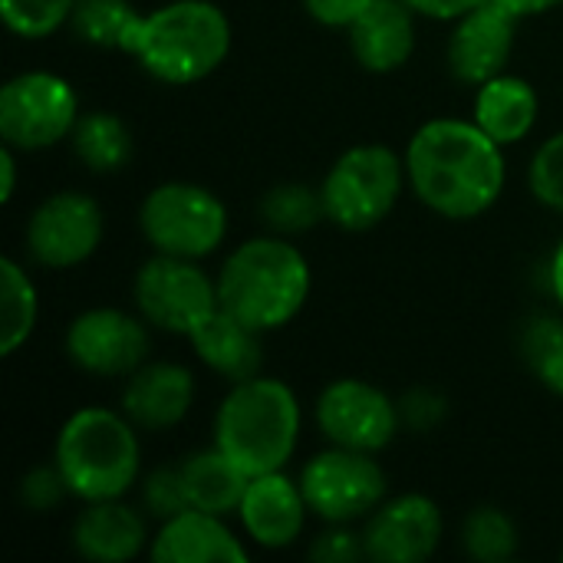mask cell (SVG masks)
I'll use <instances>...</instances> for the list:
<instances>
[{
    "label": "cell",
    "mask_w": 563,
    "mask_h": 563,
    "mask_svg": "<svg viewBox=\"0 0 563 563\" xmlns=\"http://www.w3.org/2000/svg\"><path fill=\"white\" fill-rule=\"evenodd\" d=\"M406 172L422 205L452 221L485 214L505 188L501 145L472 119H432L409 148Z\"/></svg>",
    "instance_id": "6da1fadb"
},
{
    "label": "cell",
    "mask_w": 563,
    "mask_h": 563,
    "mask_svg": "<svg viewBox=\"0 0 563 563\" xmlns=\"http://www.w3.org/2000/svg\"><path fill=\"white\" fill-rule=\"evenodd\" d=\"M310 294V267L297 247L277 238L241 244L218 274V307L257 333L290 323Z\"/></svg>",
    "instance_id": "7a4b0ae2"
},
{
    "label": "cell",
    "mask_w": 563,
    "mask_h": 563,
    "mask_svg": "<svg viewBox=\"0 0 563 563\" xmlns=\"http://www.w3.org/2000/svg\"><path fill=\"white\" fill-rule=\"evenodd\" d=\"M231 49V23L208 0H175L139 16L125 53L162 82H198L211 76Z\"/></svg>",
    "instance_id": "3957f363"
},
{
    "label": "cell",
    "mask_w": 563,
    "mask_h": 563,
    "mask_svg": "<svg viewBox=\"0 0 563 563\" xmlns=\"http://www.w3.org/2000/svg\"><path fill=\"white\" fill-rule=\"evenodd\" d=\"M300 435V406L280 379L234 383L214 419V445L251 478L280 472Z\"/></svg>",
    "instance_id": "277c9868"
},
{
    "label": "cell",
    "mask_w": 563,
    "mask_h": 563,
    "mask_svg": "<svg viewBox=\"0 0 563 563\" xmlns=\"http://www.w3.org/2000/svg\"><path fill=\"white\" fill-rule=\"evenodd\" d=\"M129 416L109 409H79L56 439V459L69 495L82 501L122 498L139 475V439Z\"/></svg>",
    "instance_id": "5b68a950"
},
{
    "label": "cell",
    "mask_w": 563,
    "mask_h": 563,
    "mask_svg": "<svg viewBox=\"0 0 563 563\" xmlns=\"http://www.w3.org/2000/svg\"><path fill=\"white\" fill-rule=\"evenodd\" d=\"M406 165L386 145H356L327 172L320 195L327 218L343 231H369L396 208Z\"/></svg>",
    "instance_id": "8992f818"
},
{
    "label": "cell",
    "mask_w": 563,
    "mask_h": 563,
    "mask_svg": "<svg viewBox=\"0 0 563 563\" xmlns=\"http://www.w3.org/2000/svg\"><path fill=\"white\" fill-rule=\"evenodd\" d=\"M139 224L158 254L198 261L224 241L228 211L208 188L168 181L148 191L139 211Z\"/></svg>",
    "instance_id": "52a82bcc"
},
{
    "label": "cell",
    "mask_w": 563,
    "mask_h": 563,
    "mask_svg": "<svg viewBox=\"0 0 563 563\" xmlns=\"http://www.w3.org/2000/svg\"><path fill=\"white\" fill-rule=\"evenodd\" d=\"M79 122V99L73 86L53 73H23L0 89V135L10 148L40 152Z\"/></svg>",
    "instance_id": "ba28073f"
},
{
    "label": "cell",
    "mask_w": 563,
    "mask_h": 563,
    "mask_svg": "<svg viewBox=\"0 0 563 563\" xmlns=\"http://www.w3.org/2000/svg\"><path fill=\"white\" fill-rule=\"evenodd\" d=\"M135 307L152 327L188 336L211 310H218V284H211L188 257L155 254L135 274Z\"/></svg>",
    "instance_id": "9c48e42d"
},
{
    "label": "cell",
    "mask_w": 563,
    "mask_h": 563,
    "mask_svg": "<svg viewBox=\"0 0 563 563\" xmlns=\"http://www.w3.org/2000/svg\"><path fill=\"white\" fill-rule=\"evenodd\" d=\"M300 492L317 518L343 525L379 508L386 495V475L369 459V452L336 445L333 452H323L313 462H307L300 475Z\"/></svg>",
    "instance_id": "30bf717a"
},
{
    "label": "cell",
    "mask_w": 563,
    "mask_h": 563,
    "mask_svg": "<svg viewBox=\"0 0 563 563\" xmlns=\"http://www.w3.org/2000/svg\"><path fill=\"white\" fill-rule=\"evenodd\" d=\"M102 208L79 191L46 198L26 224V251L43 267H76L102 241Z\"/></svg>",
    "instance_id": "8fae6325"
},
{
    "label": "cell",
    "mask_w": 563,
    "mask_h": 563,
    "mask_svg": "<svg viewBox=\"0 0 563 563\" xmlns=\"http://www.w3.org/2000/svg\"><path fill=\"white\" fill-rule=\"evenodd\" d=\"M317 422L333 445L373 455L396 439L399 412L376 386L363 379H336L317 402Z\"/></svg>",
    "instance_id": "7c38bea8"
},
{
    "label": "cell",
    "mask_w": 563,
    "mask_h": 563,
    "mask_svg": "<svg viewBox=\"0 0 563 563\" xmlns=\"http://www.w3.org/2000/svg\"><path fill=\"white\" fill-rule=\"evenodd\" d=\"M69 360L96 376H132L148 356L145 327L122 310H86L66 330Z\"/></svg>",
    "instance_id": "4fadbf2b"
},
{
    "label": "cell",
    "mask_w": 563,
    "mask_h": 563,
    "mask_svg": "<svg viewBox=\"0 0 563 563\" xmlns=\"http://www.w3.org/2000/svg\"><path fill=\"white\" fill-rule=\"evenodd\" d=\"M442 541V511L426 495H402L383 505L366 528V554L379 563H419Z\"/></svg>",
    "instance_id": "5bb4252c"
},
{
    "label": "cell",
    "mask_w": 563,
    "mask_h": 563,
    "mask_svg": "<svg viewBox=\"0 0 563 563\" xmlns=\"http://www.w3.org/2000/svg\"><path fill=\"white\" fill-rule=\"evenodd\" d=\"M515 23L518 16L495 0L459 16V26L449 40V66L462 82L482 86L501 76L511 46H515Z\"/></svg>",
    "instance_id": "9a60e30c"
},
{
    "label": "cell",
    "mask_w": 563,
    "mask_h": 563,
    "mask_svg": "<svg viewBox=\"0 0 563 563\" xmlns=\"http://www.w3.org/2000/svg\"><path fill=\"white\" fill-rule=\"evenodd\" d=\"M307 511L310 508H307L300 485H294L284 472H267V475L251 478L244 501L238 508L244 531L261 548H274V551L300 538Z\"/></svg>",
    "instance_id": "2e32d148"
},
{
    "label": "cell",
    "mask_w": 563,
    "mask_h": 563,
    "mask_svg": "<svg viewBox=\"0 0 563 563\" xmlns=\"http://www.w3.org/2000/svg\"><path fill=\"white\" fill-rule=\"evenodd\" d=\"M195 399V379L178 363L139 366L122 393V412L132 426L142 429H172L178 426Z\"/></svg>",
    "instance_id": "e0dca14e"
},
{
    "label": "cell",
    "mask_w": 563,
    "mask_h": 563,
    "mask_svg": "<svg viewBox=\"0 0 563 563\" xmlns=\"http://www.w3.org/2000/svg\"><path fill=\"white\" fill-rule=\"evenodd\" d=\"M406 0H373L350 26V46L363 69L393 73L409 63L416 49V20Z\"/></svg>",
    "instance_id": "ac0fdd59"
},
{
    "label": "cell",
    "mask_w": 563,
    "mask_h": 563,
    "mask_svg": "<svg viewBox=\"0 0 563 563\" xmlns=\"http://www.w3.org/2000/svg\"><path fill=\"white\" fill-rule=\"evenodd\" d=\"M155 563H244L247 551L241 541L221 525L218 515L188 508L168 521L152 544Z\"/></svg>",
    "instance_id": "d6986e66"
},
{
    "label": "cell",
    "mask_w": 563,
    "mask_h": 563,
    "mask_svg": "<svg viewBox=\"0 0 563 563\" xmlns=\"http://www.w3.org/2000/svg\"><path fill=\"white\" fill-rule=\"evenodd\" d=\"M195 353L201 356L205 366L221 373L231 383H244L261 376L264 366V346L261 333L247 323H241L228 310H211L191 333H188Z\"/></svg>",
    "instance_id": "ffe728a7"
},
{
    "label": "cell",
    "mask_w": 563,
    "mask_h": 563,
    "mask_svg": "<svg viewBox=\"0 0 563 563\" xmlns=\"http://www.w3.org/2000/svg\"><path fill=\"white\" fill-rule=\"evenodd\" d=\"M145 544V525L142 518L112 501H89V508L76 518L73 525V548L86 561L122 563L135 558Z\"/></svg>",
    "instance_id": "44dd1931"
},
{
    "label": "cell",
    "mask_w": 563,
    "mask_h": 563,
    "mask_svg": "<svg viewBox=\"0 0 563 563\" xmlns=\"http://www.w3.org/2000/svg\"><path fill=\"white\" fill-rule=\"evenodd\" d=\"M538 119V96L534 86L518 76H495L478 86L475 96V122L498 142L515 145L521 142Z\"/></svg>",
    "instance_id": "7402d4cb"
},
{
    "label": "cell",
    "mask_w": 563,
    "mask_h": 563,
    "mask_svg": "<svg viewBox=\"0 0 563 563\" xmlns=\"http://www.w3.org/2000/svg\"><path fill=\"white\" fill-rule=\"evenodd\" d=\"M181 472H185V488H188L191 508L218 515V518L238 511L244 501V492L251 485V475L241 472L218 445L191 455L181 465Z\"/></svg>",
    "instance_id": "603a6c76"
},
{
    "label": "cell",
    "mask_w": 563,
    "mask_h": 563,
    "mask_svg": "<svg viewBox=\"0 0 563 563\" xmlns=\"http://www.w3.org/2000/svg\"><path fill=\"white\" fill-rule=\"evenodd\" d=\"M73 152L89 172H119L132 158V135L112 112H89L73 129Z\"/></svg>",
    "instance_id": "cb8c5ba5"
},
{
    "label": "cell",
    "mask_w": 563,
    "mask_h": 563,
    "mask_svg": "<svg viewBox=\"0 0 563 563\" xmlns=\"http://www.w3.org/2000/svg\"><path fill=\"white\" fill-rule=\"evenodd\" d=\"M36 327V290L16 261H0V353L10 356Z\"/></svg>",
    "instance_id": "d4e9b609"
},
{
    "label": "cell",
    "mask_w": 563,
    "mask_h": 563,
    "mask_svg": "<svg viewBox=\"0 0 563 563\" xmlns=\"http://www.w3.org/2000/svg\"><path fill=\"white\" fill-rule=\"evenodd\" d=\"M142 13L129 0H76L73 7V30L79 40L102 46V49H125L135 23Z\"/></svg>",
    "instance_id": "484cf974"
},
{
    "label": "cell",
    "mask_w": 563,
    "mask_h": 563,
    "mask_svg": "<svg viewBox=\"0 0 563 563\" xmlns=\"http://www.w3.org/2000/svg\"><path fill=\"white\" fill-rule=\"evenodd\" d=\"M264 221L280 234H300L310 231L320 218H327L323 195L307 185H277L261 201Z\"/></svg>",
    "instance_id": "4316f807"
},
{
    "label": "cell",
    "mask_w": 563,
    "mask_h": 563,
    "mask_svg": "<svg viewBox=\"0 0 563 563\" xmlns=\"http://www.w3.org/2000/svg\"><path fill=\"white\" fill-rule=\"evenodd\" d=\"M465 554L482 563L511 561L518 551V528L515 521L498 508H478L468 515L462 531Z\"/></svg>",
    "instance_id": "83f0119b"
},
{
    "label": "cell",
    "mask_w": 563,
    "mask_h": 563,
    "mask_svg": "<svg viewBox=\"0 0 563 563\" xmlns=\"http://www.w3.org/2000/svg\"><path fill=\"white\" fill-rule=\"evenodd\" d=\"M525 360L531 373L563 399V320L538 317L525 330Z\"/></svg>",
    "instance_id": "f1b7e54d"
},
{
    "label": "cell",
    "mask_w": 563,
    "mask_h": 563,
    "mask_svg": "<svg viewBox=\"0 0 563 563\" xmlns=\"http://www.w3.org/2000/svg\"><path fill=\"white\" fill-rule=\"evenodd\" d=\"M76 0H0L3 20L13 33L40 40L73 16Z\"/></svg>",
    "instance_id": "f546056e"
},
{
    "label": "cell",
    "mask_w": 563,
    "mask_h": 563,
    "mask_svg": "<svg viewBox=\"0 0 563 563\" xmlns=\"http://www.w3.org/2000/svg\"><path fill=\"white\" fill-rule=\"evenodd\" d=\"M531 191L541 205L563 211V132L538 148L531 162Z\"/></svg>",
    "instance_id": "4dcf8cb0"
},
{
    "label": "cell",
    "mask_w": 563,
    "mask_h": 563,
    "mask_svg": "<svg viewBox=\"0 0 563 563\" xmlns=\"http://www.w3.org/2000/svg\"><path fill=\"white\" fill-rule=\"evenodd\" d=\"M145 508L158 521H168V518H175V515L191 508L181 465L178 468L168 465V468H158V472L148 475V482H145Z\"/></svg>",
    "instance_id": "1f68e13d"
},
{
    "label": "cell",
    "mask_w": 563,
    "mask_h": 563,
    "mask_svg": "<svg viewBox=\"0 0 563 563\" xmlns=\"http://www.w3.org/2000/svg\"><path fill=\"white\" fill-rule=\"evenodd\" d=\"M63 495H69V488H66V482H63V475H59L56 465L53 468H33L23 478V485H20V498L33 511H46V508L59 505Z\"/></svg>",
    "instance_id": "d6a6232c"
},
{
    "label": "cell",
    "mask_w": 563,
    "mask_h": 563,
    "mask_svg": "<svg viewBox=\"0 0 563 563\" xmlns=\"http://www.w3.org/2000/svg\"><path fill=\"white\" fill-rule=\"evenodd\" d=\"M373 0H303L307 13L327 26H353Z\"/></svg>",
    "instance_id": "836d02e7"
},
{
    "label": "cell",
    "mask_w": 563,
    "mask_h": 563,
    "mask_svg": "<svg viewBox=\"0 0 563 563\" xmlns=\"http://www.w3.org/2000/svg\"><path fill=\"white\" fill-rule=\"evenodd\" d=\"M363 554H366V544H360V538L350 534V531H327L310 548V558L323 563H350L356 561V558H363Z\"/></svg>",
    "instance_id": "e575fe53"
},
{
    "label": "cell",
    "mask_w": 563,
    "mask_h": 563,
    "mask_svg": "<svg viewBox=\"0 0 563 563\" xmlns=\"http://www.w3.org/2000/svg\"><path fill=\"white\" fill-rule=\"evenodd\" d=\"M416 13L432 16V20H459L468 10L482 7L485 0H406Z\"/></svg>",
    "instance_id": "d590c367"
},
{
    "label": "cell",
    "mask_w": 563,
    "mask_h": 563,
    "mask_svg": "<svg viewBox=\"0 0 563 563\" xmlns=\"http://www.w3.org/2000/svg\"><path fill=\"white\" fill-rule=\"evenodd\" d=\"M495 3H501V7L511 10L515 16H531V13H544V10L558 7L563 0H495Z\"/></svg>",
    "instance_id": "8d00e7d4"
},
{
    "label": "cell",
    "mask_w": 563,
    "mask_h": 563,
    "mask_svg": "<svg viewBox=\"0 0 563 563\" xmlns=\"http://www.w3.org/2000/svg\"><path fill=\"white\" fill-rule=\"evenodd\" d=\"M0 175H3L0 198L10 201V198H13V178H16V162H13V148H10V145L0 148Z\"/></svg>",
    "instance_id": "74e56055"
},
{
    "label": "cell",
    "mask_w": 563,
    "mask_h": 563,
    "mask_svg": "<svg viewBox=\"0 0 563 563\" xmlns=\"http://www.w3.org/2000/svg\"><path fill=\"white\" fill-rule=\"evenodd\" d=\"M551 287H554V297L561 300V307H563V241H561V247L554 251V264H551Z\"/></svg>",
    "instance_id": "f35d334b"
}]
</instances>
